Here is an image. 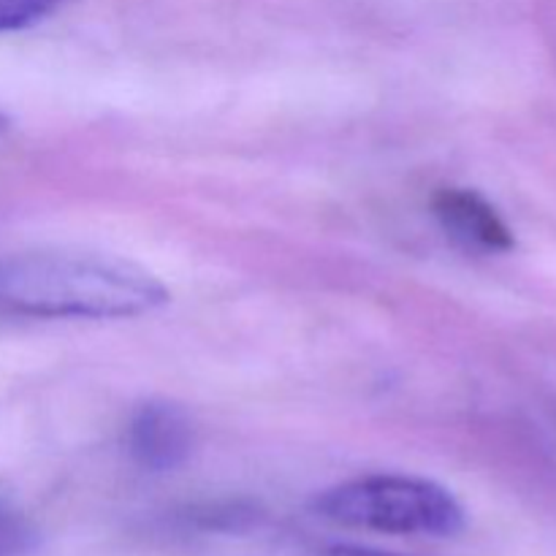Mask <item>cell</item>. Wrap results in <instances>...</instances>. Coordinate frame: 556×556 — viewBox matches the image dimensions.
Returning <instances> with one entry per match:
<instances>
[{"instance_id": "8992f818", "label": "cell", "mask_w": 556, "mask_h": 556, "mask_svg": "<svg viewBox=\"0 0 556 556\" xmlns=\"http://www.w3.org/2000/svg\"><path fill=\"white\" fill-rule=\"evenodd\" d=\"M33 541V527L22 514H16L11 505L0 500V556H22L30 552Z\"/></svg>"}, {"instance_id": "277c9868", "label": "cell", "mask_w": 556, "mask_h": 556, "mask_svg": "<svg viewBox=\"0 0 556 556\" xmlns=\"http://www.w3.org/2000/svg\"><path fill=\"white\" fill-rule=\"evenodd\" d=\"M432 210L443 231L456 244L478 253H508L516 239L497 206L470 188H443L432 199Z\"/></svg>"}, {"instance_id": "7a4b0ae2", "label": "cell", "mask_w": 556, "mask_h": 556, "mask_svg": "<svg viewBox=\"0 0 556 556\" xmlns=\"http://www.w3.org/2000/svg\"><path fill=\"white\" fill-rule=\"evenodd\" d=\"M315 514L348 530L402 538H454L465 508L440 483L416 476H364L318 494Z\"/></svg>"}, {"instance_id": "ba28073f", "label": "cell", "mask_w": 556, "mask_h": 556, "mask_svg": "<svg viewBox=\"0 0 556 556\" xmlns=\"http://www.w3.org/2000/svg\"><path fill=\"white\" fill-rule=\"evenodd\" d=\"M5 128H9V119H5V114L0 112V136L5 134Z\"/></svg>"}, {"instance_id": "5b68a950", "label": "cell", "mask_w": 556, "mask_h": 556, "mask_svg": "<svg viewBox=\"0 0 556 556\" xmlns=\"http://www.w3.org/2000/svg\"><path fill=\"white\" fill-rule=\"evenodd\" d=\"M68 0H0V33L25 30L36 22L47 20Z\"/></svg>"}, {"instance_id": "52a82bcc", "label": "cell", "mask_w": 556, "mask_h": 556, "mask_svg": "<svg viewBox=\"0 0 556 556\" xmlns=\"http://www.w3.org/2000/svg\"><path fill=\"white\" fill-rule=\"evenodd\" d=\"M315 556H402V554L380 552V548H369V546H329Z\"/></svg>"}, {"instance_id": "3957f363", "label": "cell", "mask_w": 556, "mask_h": 556, "mask_svg": "<svg viewBox=\"0 0 556 556\" xmlns=\"http://www.w3.org/2000/svg\"><path fill=\"white\" fill-rule=\"evenodd\" d=\"M125 445H128L130 459L144 470H177L195 448V424L188 410L174 402H144L130 416Z\"/></svg>"}, {"instance_id": "6da1fadb", "label": "cell", "mask_w": 556, "mask_h": 556, "mask_svg": "<svg viewBox=\"0 0 556 556\" xmlns=\"http://www.w3.org/2000/svg\"><path fill=\"white\" fill-rule=\"evenodd\" d=\"M168 291L144 266L90 250L0 255V313L22 318L114 320L152 313Z\"/></svg>"}]
</instances>
